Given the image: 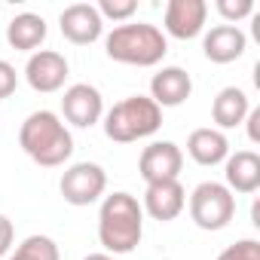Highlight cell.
Here are the masks:
<instances>
[{"label": "cell", "mask_w": 260, "mask_h": 260, "mask_svg": "<svg viewBox=\"0 0 260 260\" xmlns=\"http://www.w3.org/2000/svg\"><path fill=\"white\" fill-rule=\"evenodd\" d=\"M13 239H16V226L7 214H0V257H4L10 248H13Z\"/></svg>", "instance_id": "cb8c5ba5"}, {"label": "cell", "mask_w": 260, "mask_h": 260, "mask_svg": "<svg viewBox=\"0 0 260 260\" xmlns=\"http://www.w3.org/2000/svg\"><path fill=\"white\" fill-rule=\"evenodd\" d=\"M46 40V19L37 13H19L7 25V43L19 52H37Z\"/></svg>", "instance_id": "e0dca14e"}, {"label": "cell", "mask_w": 260, "mask_h": 260, "mask_svg": "<svg viewBox=\"0 0 260 260\" xmlns=\"http://www.w3.org/2000/svg\"><path fill=\"white\" fill-rule=\"evenodd\" d=\"M144 236V208L132 193H110L98 211V242L104 254H128L141 245Z\"/></svg>", "instance_id": "6da1fadb"}, {"label": "cell", "mask_w": 260, "mask_h": 260, "mask_svg": "<svg viewBox=\"0 0 260 260\" xmlns=\"http://www.w3.org/2000/svg\"><path fill=\"white\" fill-rule=\"evenodd\" d=\"M107 58L119 61V64H132V68H153L166 58L169 52V40L156 25L147 22H128V25H116L107 40H104Z\"/></svg>", "instance_id": "3957f363"}, {"label": "cell", "mask_w": 260, "mask_h": 260, "mask_svg": "<svg viewBox=\"0 0 260 260\" xmlns=\"http://www.w3.org/2000/svg\"><path fill=\"white\" fill-rule=\"evenodd\" d=\"M193 95V80L184 68H162L150 80V98L156 107H178Z\"/></svg>", "instance_id": "5bb4252c"}, {"label": "cell", "mask_w": 260, "mask_h": 260, "mask_svg": "<svg viewBox=\"0 0 260 260\" xmlns=\"http://www.w3.org/2000/svg\"><path fill=\"white\" fill-rule=\"evenodd\" d=\"M58 245L49 236H28L10 260H58Z\"/></svg>", "instance_id": "d6986e66"}, {"label": "cell", "mask_w": 260, "mask_h": 260, "mask_svg": "<svg viewBox=\"0 0 260 260\" xmlns=\"http://www.w3.org/2000/svg\"><path fill=\"white\" fill-rule=\"evenodd\" d=\"M217 13L226 25H236V22L254 16V4L251 0H217Z\"/></svg>", "instance_id": "44dd1931"}, {"label": "cell", "mask_w": 260, "mask_h": 260, "mask_svg": "<svg viewBox=\"0 0 260 260\" xmlns=\"http://www.w3.org/2000/svg\"><path fill=\"white\" fill-rule=\"evenodd\" d=\"M68 74H71V64H68V58H64L61 52H55V49H37V52H31V58H28V64H25V80H28V86H31L34 92H43V95L58 92V89L64 86V80H68Z\"/></svg>", "instance_id": "52a82bcc"}, {"label": "cell", "mask_w": 260, "mask_h": 260, "mask_svg": "<svg viewBox=\"0 0 260 260\" xmlns=\"http://www.w3.org/2000/svg\"><path fill=\"white\" fill-rule=\"evenodd\" d=\"M245 49H248V37L239 25H214L202 40V52L214 64H230L242 58Z\"/></svg>", "instance_id": "4fadbf2b"}, {"label": "cell", "mask_w": 260, "mask_h": 260, "mask_svg": "<svg viewBox=\"0 0 260 260\" xmlns=\"http://www.w3.org/2000/svg\"><path fill=\"white\" fill-rule=\"evenodd\" d=\"M233 214H236V196L226 190V184L202 181L190 193V217L199 230L217 233L233 220Z\"/></svg>", "instance_id": "5b68a950"}, {"label": "cell", "mask_w": 260, "mask_h": 260, "mask_svg": "<svg viewBox=\"0 0 260 260\" xmlns=\"http://www.w3.org/2000/svg\"><path fill=\"white\" fill-rule=\"evenodd\" d=\"M61 196L68 205H92L104 196L107 190V172L98 166V162H74L64 175H61V184H58Z\"/></svg>", "instance_id": "8992f818"}, {"label": "cell", "mask_w": 260, "mask_h": 260, "mask_svg": "<svg viewBox=\"0 0 260 260\" xmlns=\"http://www.w3.org/2000/svg\"><path fill=\"white\" fill-rule=\"evenodd\" d=\"M184 169V153L175 141H153L144 147L141 159H138V172L147 184L156 181H178Z\"/></svg>", "instance_id": "ba28073f"}, {"label": "cell", "mask_w": 260, "mask_h": 260, "mask_svg": "<svg viewBox=\"0 0 260 260\" xmlns=\"http://www.w3.org/2000/svg\"><path fill=\"white\" fill-rule=\"evenodd\" d=\"M217 260H260V242L257 239H239L236 245L223 248Z\"/></svg>", "instance_id": "7402d4cb"}, {"label": "cell", "mask_w": 260, "mask_h": 260, "mask_svg": "<svg viewBox=\"0 0 260 260\" xmlns=\"http://www.w3.org/2000/svg\"><path fill=\"white\" fill-rule=\"evenodd\" d=\"M223 178L230 193H257L260 187V156L254 150H236L223 162Z\"/></svg>", "instance_id": "9a60e30c"}, {"label": "cell", "mask_w": 260, "mask_h": 260, "mask_svg": "<svg viewBox=\"0 0 260 260\" xmlns=\"http://www.w3.org/2000/svg\"><path fill=\"white\" fill-rule=\"evenodd\" d=\"M187 153L199 166H220L230 156V141L220 128H193L187 138Z\"/></svg>", "instance_id": "2e32d148"}, {"label": "cell", "mask_w": 260, "mask_h": 260, "mask_svg": "<svg viewBox=\"0 0 260 260\" xmlns=\"http://www.w3.org/2000/svg\"><path fill=\"white\" fill-rule=\"evenodd\" d=\"M159 125H162V107H156L153 98L147 95H128L104 113V135L116 144L150 138L159 132Z\"/></svg>", "instance_id": "277c9868"}, {"label": "cell", "mask_w": 260, "mask_h": 260, "mask_svg": "<svg viewBox=\"0 0 260 260\" xmlns=\"http://www.w3.org/2000/svg\"><path fill=\"white\" fill-rule=\"evenodd\" d=\"M101 19H113V22H125V19H132L138 4L135 0H101V4L95 7Z\"/></svg>", "instance_id": "ffe728a7"}, {"label": "cell", "mask_w": 260, "mask_h": 260, "mask_svg": "<svg viewBox=\"0 0 260 260\" xmlns=\"http://www.w3.org/2000/svg\"><path fill=\"white\" fill-rule=\"evenodd\" d=\"M208 4L205 0H169L166 4V34L175 40H193L205 31Z\"/></svg>", "instance_id": "30bf717a"}, {"label": "cell", "mask_w": 260, "mask_h": 260, "mask_svg": "<svg viewBox=\"0 0 260 260\" xmlns=\"http://www.w3.org/2000/svg\"><path fill=\"white\" fill-rule=\"evenodd\" d=\"M248 110H251V101H248V95H245L239 86L220 89L217 98H214V104H211V116H214V122H217L220 132H223V128L242 125L245 116H248Z\"/></svg>", "instance_id": "ac0fdd59"}, {"label": "cell", "mask_w": 260, "mask_h": 260, "mask_svg": "<svg viewBox=\"0 0 260 260\" xmlns=\"http://www.w3.org/2000/svg\"><path fill=\"white\" fill-rule=\"evenodd\" d=\"M61 113L71 125L77 128H92L101 113H104V98L95 86L89 83H74L64 89V98H61Z\"/></svg>", "instance_id": "9c48e42d"}, {"label": "cell", "mask_w": 260, "mask_h": 260, "mask_svg": "<svg viewBox=\"0 0 260 260\" xmlns=\"http://www.w3.org/2000/svg\"><path fill=\"white\" fill-rule=\"evenodd\" d=\"M19 147L43 169L64 166L74 153V135L52 110H34L19 128Z\"/></svg>", "instance_id": "7a4b0ae2"}, {"label": "cell", "mask_w": 260, "mask_h": 260, "mask_svg": "<svg viewBox=\"0 0 260 260\" xmlns=\"http://www.w3.org/2000/svg\"><path fill=\"white\" fill-rule=\"evenodd\" d=\"M245 122H248V138L257 144L260 141V107H251L248 116H245Z\"/></svg>", "instance_id": "d4e9b609"}, {"label": "cell", "mask_w": 260, "mask_h": 260, "mask_svg": "<svg viewBox=\"0 0 260 260\" xmlns=\"http://www.w3.org/2000/svg\"><path fill=\"white\" fill-rule=\"evenodd\" d=\"M16 86H19V74H16V68H13L10 61L0 58V98H10V95L16 92Z\"/></svg>", "instance_id": "603a6c76"}, {"label": "cell", "mask_w": 260, "mask_h": 260, "mask_svg": "<svg viewBox=\"0 0 260 260\" xmlns=\"http://www.w3.org/2000/svg\"><path fill=\"white\" fill-rule=\"evenodd\" d=\"M83 260H113V257H110V254H104V251H101V254H89V257H83Z\"/></svg>", "instance_id": "484cf974"}, {"label": "cell", "mask_w": 260, "mask_h": 260, "mask_svg": "<svg viewBox=\"0 0 260 260\" xmlns=\"http://www.w3.org/2000/svg\"><path fill=\"white\" fill-rule=\"evenodd\" d=\"M58 28L64 34V40H71L74 46H89V43H95L101 37L104 19L98 16V10L92 4H71V7L61 10Z\"/></svg>", "instance_id": "8fae6325"}, {"label": "cell", "mask_w": 260, "mask_h": 260, "mask_svg": "<svg viewBox=\"0 0 260 260\" xmlns=\"http://www.w3.org/2000/svg\"><path fill=\"white\" fill-rule=\"evenodd\" d=\"M153 220L166 223V220H175L184 208H187V190L181 181H156V184H147L144 190V205H141Z\"/></svg>", "instance_id": "7c38bea8"}]
</instances>
